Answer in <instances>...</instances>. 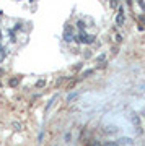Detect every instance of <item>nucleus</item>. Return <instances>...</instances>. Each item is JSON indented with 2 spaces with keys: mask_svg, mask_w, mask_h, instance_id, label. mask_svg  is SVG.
<instances>
[{
  "mask_svg": "<svg viewBox=\"0 0 145 146\" xmlns=\"http://www.w3.org/2000/svg\"><path fill=\"white\" fill-rule=\"evenodd\" d=\"M11 125H13V128H15V131H21V130H23V125H21L20 122H13Z\"/></svg>",
  "mask_w": 145,
  "mask_h": 146,
  "instance_id": "nucleus-1",
  "label": "nucleus"
},
{
  "mask_svg": "<svg viewBox=\"0 0 145 146\" xmlns=\"http://www.w3.org/2000/svg\"><path fill=\"white\" fill-rule=\"evenodd\" d=\"M122 21H124V16H122V13H119V16H117V23H122Z\"/></svg>",
  "mask_w": 145,
  "mask_h": 146,
  "instance_id": "nucleus-3",
  "label": "nucleus"
},
{
  "mask_svg": "<svg viewBox=\"0 0 145 146\" xmlns=\"http://www.w3.org/2000/svg\"><path fill=\"white\" fill-rule=\"evenodd\" d=\"M75 96H77V94H70V96H68V102H70V101H73V99H75Z\"/></svg>",
  "mask_w": 145,
  "mask_h": 146,
  "instance_id": "nucleus-4",
  "label": "nucleus"
},
{
  "mask_svg": "<svg viewBox=\"0 0 145 146\" xmlns=\"http://www.w3.org/2000/svg\"><path fill=\"white\" fill-rule=\"evenodd\" d=\"M18 83H20V78H11L10 80V86H16Z\"/></svg>",
  "mask_w": 145,
  "mask_h": 146,
  "instance_id": "nucleus-2",
  "label": "nucleus"
}]
</instances>
